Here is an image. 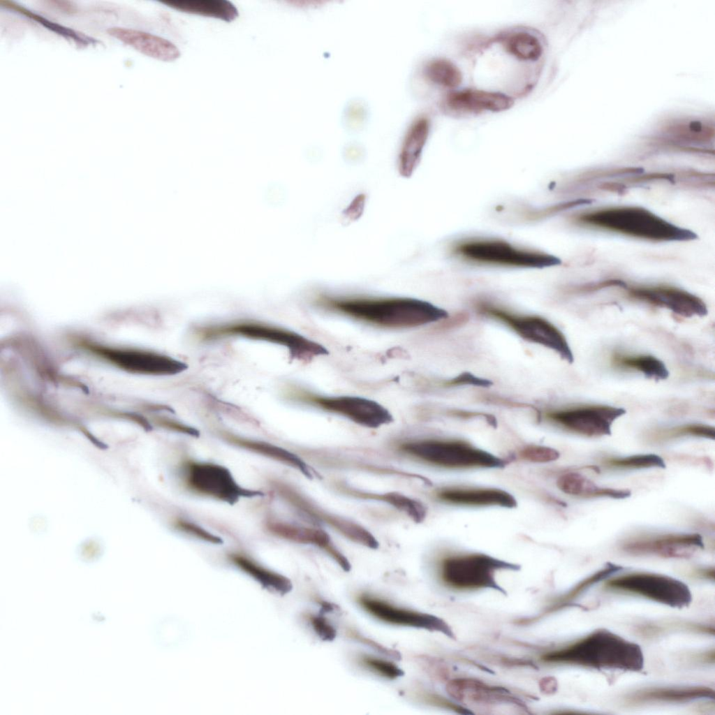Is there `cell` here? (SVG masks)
Here are the masks:
<instances>
[{
  "label": "cell",
  "mask_w": 715,
  "mask_h": 715,
  "mask_svg": "<svg viewBox=\"0 0 715 715\" xmlns=\"http://www.w3.org/2000/svg\"><path fill=\"white\" fill-rule=\"evenodd\" d=\"M314 304L325 311L376 327H420L448 318V313L429 302L412 297H335L320 295Z\"/></svg>",
  "instance_id": "cell-1"
},
{
  "label": "cell",
  "mask_w": 715,
  "mask_h": 715,
  "mask_svg": "<svg viewBox=\"0 0 715 715\" xmlns=\"http://www.w3.org/2000/svg\"><path fill=\"white\" fill-rule=\"evenodd\" d=\"M542 660L551 664L574 665L596 670L639 672L644 667L641 647L605 628L548 652Z\"/></svg>",
  "instance_id": "cell-2"
},
{
  "label": "cell",
  "mask_w": 715,
  "mask_h": 715,
  "mask_svg": "<svg viewBox=\"0 0 715 715\" xmlns=\"http://www.w3.org/2000/svg\"><path fill=\"white\" fill-rule=\"evenodd\" d=\"M193 334L202 342L228 337L267 341L286 347L291 358L302 362H310L314 358L329 354L323 345L296 332L253 320L199 325L193 329Z\"/></svg>",
  "instance_id": "cell-3"
},
{
  "label": "cell",
  "mask_w": 715,
  "mask_h": 715,
  "mask_svg": "<svg viewBox=\"0 0 715 715\" xmlns=\"http://www.w3.org/2000/svg\"><path fill=\"white\" fill-rule=\"evenodd\" d=\"M582 222L626 235L652 240L684 241L696 238L647 209L635 207L604 209L580 217Z\"/></svg>",
  "instance_id": "cell-4"
},
{
  "label": "cell",
  "mask_w": 715,
  "mask_h": 715,
  "mask_svg": "<svg viewBox=\"0 0 715 715\" xmlns=\"http://www.w3.org/2000/svg\"><path fill=\"white\" fill-rule=\"evenodd\" d=\"M400 449L428 464L450 469H501L508 462L459 439L426 438L405 442Z\"/></svg>",
  "instance_id": "cell-5"
},
{
  "label": "cell",
  "mask_w": 715,
  "mask_h": 715,
  "mask_svg": "<svg viewBox=\"0 0 715 715\" xmlns=\"http://www.w3.org/2000/svg\"><path fill=\"white\" fill-rule=\"evenodd\" d=\"M176 473L182 487L187 492L230 505L242 498L264 494L242 487L227 467L211 462L185 459L177 466Z\"/></svg>",
  "instance_id": "cell-6"
},
{
  "label": "cell",
  "mask_w": 715,
  "mask_h": 715,
  "mask_svg": "<svg viewBox=\"0 0 715 715\" xmlns=\"http://www.w3.org/2000/svg\"><path fill=\"white\" fill-rule=\"evenodd\" d=\"M453 253L461 258L482 265L512 267L543 268L561 264L549 253L516 246L498 239L473 238L457 242Z\"/></svg>",
  "instance_id": "cell-7"
},
{
  "label": "cell",
  "mask_w": 715,
  "mask_h": 715,
  "mask_svg": "<svg viewBox=\"0 0 715 715\" xmlns=\"http://www.w3.org/2000/svg\"><path fill=\"white\" fill-rule=\"evenodd\" d=\"M283 396L289 401L343 416L365 427L378 428L393 421L392 414L386 408L364 397L324 396L293 385L283 390Z\"/></svg>",
  "instance_id": "cell-8"
},
{
  "label": "cell",
  "mask_w": 715,
  "mask_h": 715,
  "mask_svg": "<svg viewBox=\"0 0 715 715\" xmlns=\"http://www.w3.org/2000/svg\"><path fill=\"white\" fill-rule=\"evenodd\" d=\"M519 566L483 553L452 554L440 563L443 584L452 589L470 591L492 588L503 591L495 575L499 570H517Z\"/></svg>",
  "instance_id": "cell-9"
},
{
  "label": "cell",
  "mask_w": 715,
  "mask_h": 715,
  "mask_svg": "<svg viewBox=\"0 0 715 715\" xmlns=\"http://www.w3.org/2000/svg\"><path fill=\"white\" fill-rule=\"evenodd\" d=\"M474 307L479 314L504 324L523 339L554 351L569 363L573 362V355L564 334L547 319L513 314L485 300L477 301Z\"/></svg>",
  "instance_id": "cell-10"
},
{
  "label": "cell",
  "mask_w": 715,
  "mask_h": 715,
  "mask_svg": "<svg viewBox=\"0 0 715 715\" xmlns=\"http://www.w3.org/2000/svg\"><path fill=\"white\" fill-rule=\"evenodd\" d=\"M610 590L640 596L672 607L682 608L692 600L688 587L674 577L647 572H635L613 577L605 582Z\"/></svg>",
  "instance_id": "cell-11"
},
{
  "label": "cell",
  "mask_w": 715,
  "mask_h": 715,
  "mask_svg": "<svg viewBox=\"0 0 715 715\" xmlns=\"http://www.w3.org/2000/svg\"><path fill=\"white\" fill-rule=\"evenodd\" d=\"M270 485L283 501L306 517L327 524L344 537L361 545L371 549L378 547L376 538L360 524L325 511L286 483L272 480Z\"/></svg>",
  "instance_id": "cell-12"
},
{
  "label": "cell",
  "mask_w": 715,
  "mask_h": 715,
  "mask_svg": "<svg viewBox=\"0 0 715 715\" xmlns=\"http://www.w3.org/2000/svg\"><path fill=\"white\" fill-rule=\"evenodd\" d=\"M625 409L607 405H588L546 412L551 422L571 432L588 437L609 436L613 422Z\"/></svg>",
  "instance_id": "cell-13"
},
{
  "label": "cell",
  "mask_w": 715,
  "mask_h": 715,
  "mask_svg": "<svg viewBox=\"0 0 715 715\" xmlns=\"http://www.w3.org/2000/svg\"><path fill=\"white\" fill-rule=\"evenodd\" d=\"M626 553L654 555L668 559H688L704 548L703 539L697 533H663L642 536L625 541L621 546Z\"/></svg>",
  "instance_id": "cell-14"
},
{
  "label": "cell",
  "mask_w": 715,
  "mask_h": 715,
  "mask_svg": "<svg viewBox=\"0 0 715 715\" xmlns=\"http://www.w3.org/2000/svg\"><path fill=\"white\" fill-rule=\"evenodd\" d=\"M357 601L367 613L383 622L441 632L448 637H454L449 626L434 615L399 608L367 594L359 596Z\"/></svg>",
  "instance_id": "cell-15"
},
{
  "label": "cell",
  "mask_w": 715,
  "mask_h": 715,
  "mask_svg": "<svg viewBox=\"0 0 715 715\" xmlns=\"http://www.w3.org/2000/svg\"><path fill=\"white\" fill-rule=\"evenodd\" d=\"M266 530L273 536L293 543L314 545L330 556L344 571L351 568L347 558L336 547L325 531L307 527L281 519L268 517L264 522Z\"/></svg>",
  "instance_id": "cell-16"
},
{
  "label": "cell",
  "mask_w": 715,
  "mask_h": 715,
  "mask_svg": "<svg viewBox=\"0 0 715 715\" xmlns=\"http://www.w3.org/2000/svg\"><path fill=\"white\" fill-rule=\"evenodd\" d=\"M630 295L642 302L666 308L684 317L705 316L708 310L698 297L685 290L666 286L636 288Z\"/></svg>",
  "instance_id": "cell-17"
},
{
  "label": "cell",
  "mask_w": 715,
  "mask_h": 715,
  "mask_svg": "<svg viewBox=\"0 0 715 715\" xmlns=\"http://www.w3.org/2000/svg\"><path fill=\"white\" fill-rule=\"evenodd\" d=\"M513 105V99L503 94L473 89L451 92L443 103L447 111L457 115L501 112Z\"/></svg>",
  "instance_id": "cell-18"
},
{
  "label": "cell",
  "mask_w": 715,
  "mask_h": 715,
  "mask_svg": "<svg viewBox=\"0 0 715 715\" xmlns=\"http://www.w3.org/2000/svg\"><path fill=\"white\" fill-rule=\"evenodd\" d=\"M436 496L441 502L456 506L513 508L517 505L511 494L497 488L445 487Z\"/></svg>",
  "instance_id": "cell-19"
},
{
  "label": "cell",
  "mask_w": 715,
  "mask_h": 715,
  "mask_svg": "<svg viewBox=\"0 0 715 715\" xmlns=\"http://www.w3.org/2000/svg\"><path fill=\"white\" fill-rule=\"evenodd\" d=\"M221 436L226 442L237 448L297 469L309 479L320 477V475L300 457L285 448L266 441L246 438L226 431L221 432Z\"/></svg>",
  "instance_id": "cell-20"
},
{
  "label": "cell",
  "mask_w": 715,
  "mask_h": 715,
  "mask_svg": "<svg viewBox=\"0 0 715 715\" xmlns=\"http://www.w3.org/2000/svg\"><path fill=\"white\" fill-rule=\"evenodd\" d=\"M108 33L143 54L163 61H175L181 55L174 43L152 34L121 27L110 28Z\"/></svg>",
  "instance_id": "cell-21"
},
{
  "label": "cell",
  "mask_w": 715,
  "mask_h": 715,
  "mask_svg": "<svg viewBox=\"0 0 715 715\" xmlns=\"http://www.w3.org/2000/svg\"><path fill=\"white\" fill-rule=\"evenodd\" d=\"M714 698V691L707 686H664L637 691L628 698V701L632 704L680 703Z\"/></svg>",
  "instance_id": "cell-22"
},
{
  "label": "cell",
  "mask_w": 715,
  "mask_h": 715,
  "mask_svg": "<svg viewBox=\"0 0 715 715\" xmlns=\"http://www.w3.org/2000/svg\"><path fill=\"white\" fill-rule=\"evenodd\" d=\"M557 487L563 493L582 498L607 497L617 499H626L631 494L626 489L602 487L591 480L576 472L561 475L556 481Z\"/></svg>",
  "instance_id": "cell-23"
},
{
  "label": "cell",
  "mask_w": 715,
  "mask_h": 715,
  "mask_svg": "<svg viewBox=\"0 0 715 715\" xmlns=\"http://www.w3.org/2000/svg\"><path fill=\"white\" fill-rule=\"evenodd\" d=\"M163 3L180 12L234 21L239 15L237 8L226 0H169Z\"/></svg>",
  "instance_id": "cell-24"
},
{
  "label": "cell",
  "mask_w": 715,
  "mask_h": 715,
  "mask_svg": "<svg viewBox=\"0 0 715 715\" xmlns=\"http://www.w3.org/2000/svg\"><path fill=\"white\" fill-rule=\"evenodd\" d=\"M228 558L236 566L256 580L263 587L282 595L292 590L293 584L289 579L264 568L249 557L239 553H231Z\"/></svg>",
  "instance_id": "cell-25"
},
{
  "label": "cell",
  "mask_w": 715,
  "mask_h": 715,
  "mask_svg": "<svg viewBox=\"0 0 715 715\" xmlns=\"http://www.w3.org/2000/svg\"><path fill=\"white\" fill-rule=\"evenodd\" d=\"M611 361L616 367L637 371L647 378L657 381L665 380L669 376V371L665 364L652 355L633 356L615 353L612 355Z\"/></svg>",
  "instance_id": "cell-26"
},
{
  "label": "cell",
  "mask_w": 715,
  "mask_h": 715,
  "mask_svg": "<svg viewBox=\"0 0 715 715\" xmlns=\"http://www.w3.org/2000/svg\"><path fill=\"white\" fill-rule=\"evenodd\" d=\"M352 494L366 499H372L388 503L400 512L404 513L415 523L424 521L427 515V508L420 501L406 496L398 492L376 494L353 490Z\"/></svg>",
  "instance_id": "cell-27"
},
{
  "label": "cell",
  "mask_w": 715,
  "mask_h": 715,
  "mask_svg": "<svg viewBox=\"0 0 715 715\" xmlns=\"http://www.w3.org/2000/svg\"><path fill=\"white\" fill-rule=\"evenodd\" d=\"M503 45L509 54L522 61H536L543 54L539 39L526 31L511 34L504 40Z\"/></svg>",
  "instance_id": "cell-28"
},
{
  "label": "cell",
  "mask_w": 715,
  "mask_h": 715,
  "mask_svg": "<svg viewBox=\"0 0 715 715\" xmlns=\"http://www.w3.org/2000/svg\"><path fill=\"white\" fill-rule=\"evenodd\" d=\"M432 82L447 88H455L462 82L459 69L451 61L438 59L429 62L425 71Z\"/></svg>",
  "instance_id": "cell-29"
},
{
  "label": "cell",
  "mask_w": 715,
  "mask_h": 715,
  "mask_svg": "<svg viewBox=\"0 0 715 715\" xmlns=\"http://www.w3.org/2000/svg\"><path fill=\"white\" fill-rule=\"evenodd\" d=\"M688 436L714 440L715 428L703 424H688L657 429L651 434L653 440L659 441Z\"/></svg>",
  "instance_id": "cell-30"
},
{
  "label": "cell",
  "mask_w": 715,
  "mask_h": 715,
  "mask_svg": "<svg viewBox=\"0 0 715 715\" xmlns=\"http://www.w3.org/2000/svg\"><path fill=\"white\" fill-rule=\"evenodd\" d=\"M428 132L429 123L426 119H420L414 123L405 141L401 161L408 160L411 167L413 166L425 143Z\"/></svg>",
  "instance_id": "cell-31"
},
{
  "label": "cell",
  "mask_w": 715,
  "mask_h": 715,
  "mask_svg": "<svg viewBox=\"0 0 715 715\" xmlns=\"http://www.w3.org/2000/svg\"><path fill=\"white\" fill-rule=\"evenodd\" d=\"M604 463L608 467L621 469H665L666 466L664 459L653 453L611 457L605 459Z\"/></svg>",
  "instance_id": "cell-32"
},
{
  "label": "cell",
  "mask_w": 715,
  "mask_h": 715,
  "mask_svg": "<svg viewBox=\"0 0 715 715\" xmlns=\"http://www.w3.org/2000/svg\"><path fill=\"white\" fill-rule=\"evenodd\" d=\"M6 6L12 8L13 9L16 10L17 12L22 13L24 15H27L29 17L32 18L33 20L38 22V23L41 24L47 29L53 31L54 32L66 38H70L73 40L74 42L79 45H86L96 43V40L92 38H90L82 33H79L71 29L61 26L58 24L54 23L23 8L18 7L17 6L13 3H7Z\"/></svg>",
  "instance_id": "cell-33"
},
{
  "label": "cell",
  "mask_w": 715,
  "mask_h": 715,
  "mask_svg": "<svg viewBox=\"0 0 715 715\" xmlns=\"http://www.w3.org/2000/svg\"><path fill=\"white\" fill-rule=\"evenodd\" d=\"M518 456L522 460L533 463H548L560 457L559 452L551 447L540 445H527L520 449Z\"/></svg>",
  "instance_id": "cell-34"
},
{
  "label": "cell",
  "mask_w": 715,
  "mask_h": 715,
  "mask_svg": "<svg viewBox=\"0 0 715 715\" xmlns=\"http://www.w3.org/2000/svg\"><path fill=\"white\" fill-rule=\"evenodd\" d=\"M173 526L178 531L198 540L212 544H221L223 543L220 537L210 533L198 524L185 519H177L173 522Z\"/></svg>",
  "instance_id": "cell-35"
},
{
  "label": "cell",
  "mask_w": 715,
  "mask_h": 715,
  "mask_svg": "<svg viewBox=\"0 0 715 715\" xmlns=\"http://www.w3.org/2000/svg\"><path fill=\"white\" fill-rule=\"evenodd\" d=\"M622 568L621 566H617L612 563H607L604 568L594 573L593 575L587 577L580 583H578L573 589L567 594L565 596L566 599H571L577 596L580 595L582 592L589 588L594 584L605 580L610 577L611 575L617 573Z\"/></svg>",
  "instance_id": "cell-36"
},
{
  "label": "cell",
  "mask_w": 715,
  "mask_h": 715,
  "mask_svg": "<svg viewBox=\"0 0 715 715\" xmlns=\"http://www.w3.org/2000/svg\"><path fill=\"white\" fill-rule=\"evenodd\" d=\"M360 662L369 670L390 679H394L404 675L401 668L388 661L364 656L360 658Z\"/></svg>",
  "instance_id": "cell-37"
},
{
  "label": "cell",
  "mask_w": 715,
  "mask_h": 715,
  "mask_svg": "<svg viewBox=\"0 0 715 715\" xmlns=\"http://www.w3.org/2000/svg\"><path fill=\"white\" fill-rule=\"evenodd\" d=\"M309 620L314 630L321 640L332 641L336 637L335 628L323 616H311Z\"/></svg>",
  "instance_id": "cell-38"
},
{
  "label": "cell",
  "mask_w": 715,
  "mask_h": 715,
  "mask_svg": "<svg viewBox=\"0 0 715 715\" xmlns=\"http://www.w3.org/2000/svg\"><path fill=\"white\" fill-rule=\"evenodd\" d=\"M492 384V383L487 379L477 377L473 374L467 372L459 374L457 376L445 383V385L450 387L459 386L463 385L488 387Z\"/></svg>",
  "instance_id": "cell-39"
},
{
  "label": "cell",
  "mask_w": 715,
  "mask_h": 715,
  "mask_svg": "<svg viewBox=\"0 0 715 715\" xmlns=\"http://www.w3.org/2000/svg\"><path fill=\"white\" fill-rule=\"evenodd\" d=\"M161 423L165 428L175 432L193 437L199 436V432L196 429L175 420L164 418L161 420Z\"/></svg>",
  "instance_id": "cell-40"
},
{
  "label": "cell",
  "mask_w": 715,
  "mask_h": 715,
  "mask_svg": "<svg viewBox=\"0 0 715 715\" xmlns=\"http://www.w3.org/2000/svg\"><path fill=\"white\" fill-rule=\"evenodd\" d=\"M351 636L353 638H355V640H357L358 641L361 642L365 644L366 645H368V646L372 647L374 649L376 650L377 651H378L379 653H381L382 654L386 655V656H388L389 657H391L392 658L397 659V660H400V658H401V656H400V654L399 652H397V651H396L395 650L387 649L386 647L382 646L381 644H379L378 643H377V642H374V641H373V640H370L369 638H367V637L360 635L357 632H353V633L351 632Z\"/></svg>",
  "instance_id": "cell-41"
},
{
  "label": "cell",
  "mask_w": 715,
  "mask_h": 715,
  "mask_svg": "<svg viewBox=\"0 0 715 715\" xmlns=\"http://www.w3.org/2000/svg\"><path fill=\"white\" fill-rule=\"evenodd\" d=\"M319 603L321 605V612H328L334 610V605L325 601H320Z\"/></svg>",
  "instance_id": "cell-42"
}]
</instances>
